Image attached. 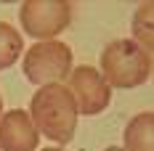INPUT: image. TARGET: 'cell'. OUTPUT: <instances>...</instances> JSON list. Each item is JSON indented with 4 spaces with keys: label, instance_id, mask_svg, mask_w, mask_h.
I'll return each mask as SVG.
<instances>
[{
    "label": "cell",
    "instance_id": "6da1fadb",
    "mask_svg": "<svg viewBox=\"0 0 154 151\" xmlns=\"http://www.w3.org/2000/svg\"><path fill=\"white\" fill-rule=\"evenodd\" d=\"M77 106L64 82H51L37 88L29 104V119L37 133L53 143H69L77 130Z\"/></svg>",
    "mask_w": 154,
    "mask_h": 151
},
{
    "label": "cell",
    "instance_id": "7a4b0ae2",
    "mask_svg": "<svg viewBox=\"0 0 154 151\" xmlns=\"http://www.w3.org/2000/svg\"><path fill=\"white\" fill-rule=\"evenodd\" d=\"M109 88H138L152 77V53H146L143 48L130 40H112L101 50V72Z\"/></svg>",
    "mask_w": 154,
    "mask_h": 151
},
{
    "label": "cell",
    "instance_id": "3957f363",
    "mask_svg": "<svg viewBox=\"0 0 154 151\" xmlns=\"http://www.w3.org/2000/svg\"><path fill=\"white\" fill-rule=\"evenodd\" d=\"M21 69H24V77L37 88L51 85V82H61L72 72V48L61 40L35 43L24 53Z\"/></svg>",
    "mask_w": 154,
    "mask_h": 151
},
{
    "label": "cell",
    "instance_id": "277c9868",
    "mask_svg": "<svg viewBox=\"0 0 154 151\" xmlns=\"http://www.w3.org/2000/svg\"><path fill=\"white\" fill-rule=\"evenodd\" d=\"M21 29L37 43L59 37L72 21V3L66 0H27L19 8Z\"/></svg>",
    "mask_w": 154,
    "mask_h": 151
},
{
    "label": "cell",
    "instance_id": "5b68a950",
    "mask_svg": "<svg viewBox=\"0 0 154 151\" xmlns=\"http://www.w3.org/2000/svg\"><path fill=\"white\" fill-rule=\"evenodd\" d=\"M66 88L75 98L77 114L82 117H93V114H101L112 101V88L104 82V77L98 74L96 66H77L69 72L66 77Z\"/></svg>",
    "mask_w": 154,
    "mask_h": 151
},
{
    "label": "cell",
    "instance_id": "8992f818",
    "mask_svg": "<svg viewBox=\"0 0 154 151\" xmlns=\"http://www.w3.org/2000/svg\"><path fill=\"white\" fill-rule=\"evenodd\" d=\"M40 133L35 130L29 111L11 109L0 117V151H35Z\"/></svg>",
    "mask_w": 154,
    "mask_h": 151
},
{
    "label": "cell",
    "instance_id": "52a82bcc",
    "mask_svg": "<svg viewBox=\"0 0 154 151\" xmlns=\"http://www.w3.org/2000/svg\"><path fill=\"white\" fill-rule=\"evenodd\" d=\"M125 151H154V114L141 111L125 127Z\"/></svg>",
    "mask_w": 154,
    "mask_h": 151
},
{
    "label": "cell",
    "instance_id": "ba28073f",
    "mask_svg": "<svg viewBox=\"0 0 154 151\" xmlns=\"http://www.w3.org/2000/svg\"><path fill=\"white\" fill-rule=\"evenodd\" d=\"M21 50H24V37L19 35V29L8 21H0V69L14 66Z\"/></svg>",
    "mask_w": 154,
    "mask_h": 151
},
{
    "label": "cell",
    "instance_id": "9c48e42d",
    "mask_svg": "<svg viewBox=\"0 0 154 151\" xmlns=\"http://www.w3.org/2000/svg\"><path fill=\"white\" fill-rule=\"evenodd\" d=\"M146 53H152V3H141L133 16V37Z\"/></svg>",
    "mask_w": 154,
    "mask_h": 151
},
{
    "label": "cell",
    "instance_id": "30bf717a",
    "mask_svg": "<svg viewBox=\"0 0 154 151\" xmlns=\"http://www.w3.org/2000/svg\"><path fill=\"white\" fill-rule=\"evenodd\" d=\"M104 151H125V149H120V146H109V149H104Z\"/></svg>",
    "mask_w": 154,
    "mask_h": 151
},
{
    "label": "cell",
    "instance_id": "8fae6325",
    "mask_svg": "<svg viewBox=\"0 0 154 151\" xmlns=\"http://www.w3.org/2000/svg\"><path fill=\"white\" fill-rule=\"evenodd\" d=\"M40 151H64V149H56V146H48V149H40Z\"/></svg>",
    "mask_w": 154,
    "mask_h": 151
},
{
    "label": "cell",
    "instance_id": "7c38bea8",
    "mask_svg": "<svg viewBox=\"0 0 154 151\" xmlns=\"http://www.w3.org/2000/svg\"><path fill=\"white\" fill-rule=\"evenodd\" d=\"M0 114H3V98H0Z\"/></svg>",
    "mask_w": 154,
    "mask_h": 151
}]
</instances>
